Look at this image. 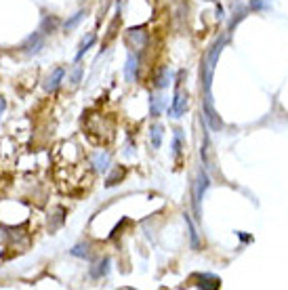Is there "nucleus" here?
Returning <instances> with one entry per match:
<instances>
[{
  "mask_svg": "<svg viewBox=\"0 0 288 290\" xmlns=\"http://www.w3.org/2000/svg\"><path fill=\"white\" fill-rule=\"evenodd\" d=\"M225 42H227V38L221 36L219 40H217V42L211 46V51H208V53H206V57H204V64H202V80H204V97H213V95H211L213 72H215V64L219 61V55H221V51H223Z\"/></svg>",
  "mask_w": 288,
  "mask_h": 290,
  "instance_id": "nucleus-1",
  "label": "nucleus"
},
{
  "mask_svg": "<svg viewBox=\"0 0 288 290\" xmlns=\"http://www.w3.org/2000/svg\"><path fill=\"white\" fill-rule=\"evenodd\" d=\"M188 109V93H185L181 86H177V93H175V99H173V105L168 107V114L173 118H179L181 114H185Z\"/></svg>",
  "mask_w": 288,
  "mask_h": 290,
  "instance_id": "nucleus-2",
  "label": "nucleus"
},
{
  "mask_svg": "<svg viewBox=\"0 0 288 290\" xmlns=\"http://www.w3.org/2000/svg\"><path fill=\"white\" fill-rule=\"evenodd\" d=\"M64 76H65V69L64 67H55L51 72V76L46 78V82H44V91L46 93H55L59 89V84L61 80H64Z\"/></svg>",
  "mask_w": 288,
  "mask_h": 290,
  "instance_id": "nucleus-3",
  "label": "nucleus"
},
{
  "mask_svg": "<svg viewBox=\"0 0 288 290\" xmlns=\"http://www.w3.org/2000/svg\"><path fill=\"white\" fill-rule=\"evenodd\" d=\"M127 40L130 42V44H135V49H141V46L145 44V40H147V32H143V28H133V30H128L127 32Z\"/></svg>",
  "mask_w": 288,
  "mask_h": 290,
  "instance_id": "nucleus-4",
  "label": "nucleus"
},
{
  "mask_svg": "<svg viewBox=\"0 0 288 290\" xmlns=\"http://www.w3.org/2000/svg\"><path fill=\"white\" fill-rule=\"evenodd\" d=\"M137 65H139V57L130 53L128 55V61H127V67H124V74H127V80L128 82H135L137 80Z\"/></svg>",
  "mask_w": 288,
  "mask_h": 290,
  "instance_id": "nucleus-5",
  "label": "nucleus"
},
{
  "mask_svg": "<svg viewBox=\"0 0 288 290\" xmlns=\"http://www.w3.org/2000/svg\"><path fill=\"white\" fill-rule=\"evenodd\" d=\"M196 280H198L196 286H200V288H219L221 286V280L211 276V273H202V276H196Z\"/></svg>",
  "mask_w": 288,
  "mask_h": 290,
  "instance_id": "nucleus-6",
  "label": "nucleus"
},
{
  "mask_svg": "<svg viewBox=\"0 0 288 290\" xmlns=\"http://www.w3.org/2000/svg\"><path fill=\"white\" fill-rule=\"evenodd\" d=\"M208 190V175L204 170H200L198 175V183H196V210H198V200H202V195Z\"/></svg>",
  "mask_w": 288,
  "mask_h": 290,
  "instance_id": "nucleus-7",
  "label": "nucleus"
},
{
  "mask_svg": "<svg viewBox=\"0 0 288 290\" xmlns=\"http://www.w3.org/2000/svg\"><path fill=\"white\" fill-rule=\"evenodd\" d=\"M170 78H173V74H170L168 67H162L158 76H156V89H166V86L170 84Z\"/></svg>",
  "mask_w": 288,
  "mask_h": 290,
  "instance_id": "nucleus-8",
  "label": "nucleus"
},
{
  "mask_svg": "<svg viewBox=\"0 0 288 290\" xmlns=\"http://www.w3.org/2000/svg\"><path fill=\"white\" fill-rule=\"evenodd\" d=\"M42 44H44L42 34H34V36H30V40L26 42V51L28 53H38L42 49Z\"/></svg>",
  "mask_w": 288,
  "mask_h": 290,
  "instance_id": "nucleus-9",
  "label": "nucleus"
},
{
  "mask_svg": "<svg viewBox=\"0 0 288 290\" xmlns=\"http://www.w3.org/2000/svg\"><path fill=\"white\" fill-rule=\"evenodd\" d=\"M57 28H59V19L57 17H44L42 26H40V32L42 34H51V32H55Z\"/></svg>",
  "mask_w": 288,
  "mask_h": 290,
  "instance_id": "nucleus-10",
  "label": "nucleus"
},
{
  "mask_svg": "<svg viewBox=\"0 0 288 290\" xmlns=\"http://www.w3.org/2000/svg\"><path fill=\"white\" fill-rule=\"evenodd\" d=\"M93 164H95L97 170H105L107 164H110V156L107 154H95L93 156Z\"/></svg>",
  "mask_w": 288,
  "mask_h": 290,
  "instance_id": "nucleus-11",
  "label": "nucleus"
},
{
  "mask_svg": "<svg viewBox=\"0 0 288 290\" xmlns=\"http://www.w3.org/2000/svg\"><path fill=\"white\" fill-rule=\"evenodd\" d=\"M110 265H112V261L110 258H103V261H101L99 265H97V269H93V278H103L107 271H110Z\"/></svg>",
  "mask_w": 288,
  "mask_h": 290,
  "instance_id": "nucleus-12",
  "label": "nucleus"
},
{
  "mask_svg": "<svg viewBox=\"0 0 288 290\" xmlns=\"http://www.w3.org/2000/svg\"><path fill=\"white\" fill-rule=\"evenodd\" d=\"M183 152V132L181 130H175V141H173V154H175V158H179Z\"/></svg>",
  "mask_w": 288,
  "mask_h": 290,
  "instance_id": "nucleus-13",
  "label": "nucleus"
},
{
  "mask_svg": "<svg viewBox=\"0 0 288 290\" xmlns=\"http://www.w3.org/2000/svg\"><path fill=\"white\" fill-rule=\"evenodd\" d=\"M93 44H95V34H89V36H87V40H82V44H80V51H78V55H76V61H80V59H82V55L87 53Z\"/></svg>",
  "mask_w": 288,
  "mask_h": 290,
  "instance_id": "nucleus-14",
  "label": "nucleus"
},
{
  "mask_svg": "<svg viewBox=\"0 0 288 290\" xmlns=\"http://www.w3.org/2000/svg\"><path fill=\"white\" fill-rule=\"evenodd\" d=\"M162 132H164V129L160 127V124H156V127H152V145L158 150V147L162 145Z\"/></svg>",
  "mask_w": 288,
  "mask_h": 290,
  "instance_id": "nucleus-15",
  "label": "nucleus"
},
{
  "mask_svg": "<svg viewBox=\"0 0 288 290\" xmlns=\"http://www.w3.org/2000/svg\"><path fill=\"white\" fill-rule=\"evenodd\" d=\"M185 223H188V227H190V238H192V244L193 246H198L200 242H198V233H196V227H193V223L190 221V217L185 215Z\"/></svg>",
  "mask_w": 288,
  "mask_h": 290,
  "instance_id": "nucleus-16",
  "label": "nucleus"
},
{
  "mask_svg": "<svg viewBox=\"0 0 288 290\" xmlns=\"http://www.w3.org/2000/svg\"><path fill=\"white\" fill-rule=\"evenodd\" d=\"M72 255L74 257H89V246L87 244H78L72 248Z\"/></svg>",
  "mask_w": 288,
  "mask_h": 290,
  "instance_id": "nucleus-17",
  "label": "nucleus"
},
{
  "mask_svg": "<svg viewBox=\"0 0 288 290\" xmlns=\"http://www.w3.org/2000/svg\"><path fill=\"white\" fill-rule=\"evenodd\" d=\"M122 177H124V170H120V172H118V170H114V175L105 181V187H114V185H116V181H120Z\"/></svg>",
  "mask_w": 288,
  "mask_h": 290,
  "instance_id": "nucleus-18",
  "label": "nucleus"
},
{
  "mask_svg": "<svg viewBox=\"0 0 288 290\" xmlns=\"http://www.w3.org/2000/svg\"><path fill=\"white\" fill-rule=\"evenodd\" d=\"M160 109H162V99L160 97H154L152 99V116H160Z\"/></svg>",
  "mask_w": 288,
  "mask_h": 290,
  "instance_id": "nucleus-19",
  "label": "nucleus"
},
{
  "mask_svg": "<svg viewBox=\"0 0 288 290\" xmlns=\"http://www.w3.org/2000/svg\"><path fill=\"white\" fill-rule=\"evenodd\" d=\"M82 17H84V13H82V11H80V13H76L72 19H69V21H65V30H72V28H76V23L80 21Z\"/></svg>",
  "mask_w": 288,
  "mask_h": 290,
  "instance_id": "nucleus-20",
  "label": "nucleus"
},
{
  "mask_svg": "<svg viewBox=\"0 0 288 290\" xmlns=\"http://www.w3.org/2000/svg\"><path fill=\"white\" fill-rule=\"evenodd\" d=\"M267 6V0H251V9L253 11H261Z\"/></svg>",
  "mask_w": 288,
  "mask_h": 290,
  "instance_id": "nucleus-21",
  "label": "nucleus"
},
{
  "mask_svg": "<svg viewBox=\"0 0 288 290\" xmlns=\"http://www.w3.org/2000/svg\"><path fill=\"white\" fill-rule=\"evenodd\" d=\"M80 78H82V65H76V69L72 72V84L76 86L78 82H80Z\"/></svg>",
  "mask_w": 288,
  "mask_h": 290,
  "instance_id": "nucleus-22",
  "label": "nucleus"
},
{
  "mask_svg": "<svg viewBox=\"0 0 288 290\" xmlns=\"http://www.w3.org/2000/svg\"><path fill=\"white\" fill-rule=\"evenodd\" d=\"M2 109H4V99L0 97V112H2Z\"/></svg>",
  "mask_w": 288,
  "mask_h": 290,
  "instance_id": "nucleus-23",
  "label": "nucleus"
}]
</instances>
